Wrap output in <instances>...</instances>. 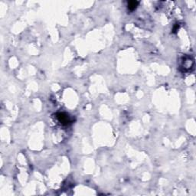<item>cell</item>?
<instances>
[{
	"instance_id": "obj_1",
	"label": "cell",
	"mask_w": 196,
	"mask_h": 196,
	"mask_svg": "<svg viewBox=\"0 0 196 196\" xmlns=\"http://www.w3.org/2000/svg\"><path fill=\"white\" fill-rule=\"evenodd\" d=\"M58 119L60 121L61 123L63 125H68L69 123H71L70 116L68 114H64V113H60L58 114Z\"/></svg>"
},
{
	"instance_id": "obj_2",
	"label": "cell",
	"mask_w": 196,
	"mask_h": 196,
	"mask_svg": "<svg viewBox=\"0 0 196 196\" xmlns=\"http://www.w3.org/2000/svg\"><path fill=\"white\" fill-rule=\"evenodd\" d=\"M138 6L139 2H137V1H130V2H128V4H127L128 8L130 11L135 10Z\"/></svg>"
}]
</instances>
